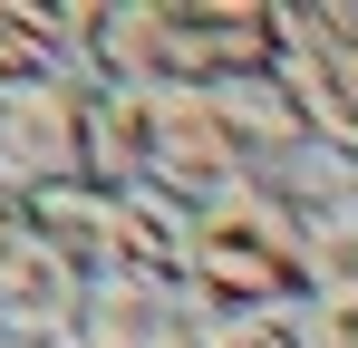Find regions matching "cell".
I'll return each mask as SVG.
<instances>
[{"mask_svg":"<svg viewBox=\"0 0 358 348\" xmlns=\"http://www.w3.org/2000/svg\"><path fill=\"white\" fill-rule=\"evenodd\" d=\"M281 87L310 116V145L358 165V0H291L281 10Z\"/></svg>","mask_w":358,"mask_h":348,"instance_id":"7a4b0ae2","label":"cell"},{"mask_svg":"<svg viewBox=\"0 0 358 348\" xmlns=\"http://www.w3.org/2000/svg\"><path fill=\"white\" fill-rule=\"evenodd\" d=\"M252 174L262 165L242 155V136L223 126L213 87H155L145 97V184H165L175 203H213V194H233Z\"/></svg>","mask_w":358,"mask_h":348,"instance_id":"277c9868","label":"cell"},{"mask_svg":"<svg viewBox=\"0 0 358 348\" xmlns=\"http://www.w3.org/2000/svg\"><path fill=\"white\" fill-rule=\"evenodd\" d=\"M184 290H194L213 319L300 310V300H310V223H300V203L271 184V174H252V184H233V194L194 203Z\"/></svg>","mask_w":358,"mask_h":348,"instance_id":"6da1fadb","label":"cell"},{"mask_svg":"<svg viewBox=\"0 0 358 348\" xmlns=\"http://www.w3.org/2000/svg\"><path fill=\"white\" fill-rule=\"evenodd\" d=\"M203 348H300V310H242V319H203Z\"/></svg>","mask_w":358,"mask_h":348,"instance_id":"9c48e42d","label":"cell"},{"mask_svg":"<svg viewBox=\"0 0 358 348\" xmlns=\"http://www.w3.org/2000/svg\"><path fill=\"white\" fill-rule=\"evenodd\" d=\"M203 300L165 271H97L78 300V348H203Z\"/></svg>","mask_w":358,"mask_h":348,"instance_id":"52a82bcc","label":"cell"},{"mask_svg":"<svg viewBox=\"0 0 358 348\" xmlns=\"http://www.w3.org/2000/svg\"><path fill=\"white\" fill-rule=\"evenodd\" d=\"M300 348H358V290H310L300 300Z\"/></svg>","mask_w":358,"mask_h":348,"instance_id":"30bf717a","label":"cell"},{"mask_svg":"<svg viewBox=\"0 0 358 348\" xmlns=\"http://www.w3.org/2000/svg\"><path fill=\"white\" fill-rule=\"evenodd\" d=\"M87 116L97 78H20L0 87V194H39L87 174Z\"/></svg>","mask_w":358,"mask_h":348,"instance_id":"3957f363","label":"cell"},{"mask_svg":"<svg viewBox=\"0 0 358 348\" xmlns=\"http://www.w3.org/2000/svg\"><path fill=\"white\" fill-rule=\"evenodd\" d=\"M78 49L97 87H194V49H184V0H78Z\"/></svg>","mask_w":358,"mask_h":348,"instance_id":"5b68a950","label":"cell"},{"mask_svg":"<svg viewBox=\"0 0 358 348\" xmlns=\"http://www.w3.org/2000/svg\"><path fill=\"white\" fill-rule=\"evenodd\" d=\"M29 203V223L49 232V252H59L78 281H97V271H126V194L117 184H39V194H20Z\"/></svg>","mask_w":358,"mask_h":348,"instance_id":"ba28073f","label":"cell"},{"mask_svg":"<svg viewBox=\"0 0 358 348\" xmlns=\"http://www.w3.org/2000/svg\"><path fill=\"white\" fill-rule=\"evenodd\" d=\"M78 300H87V281L49 252V232L29 223V203L0 194V348L68 339V329H78Z\"/></svg>","mask_w":358,"mask_h":348,"instance_id":"8992f818","label":"cell"}]
</instances>
